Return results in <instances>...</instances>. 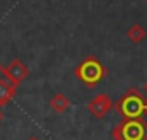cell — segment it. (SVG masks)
Segmentation results:
<instances>
[{"label":"cell","instance_id":"cell-14","mask_svg":"<svg viewBox=\"0 0 147 140\" xmlns=\"http://www.w3.org/2000/svg\"><path fill=\"white\" fill-rule=\"evenodd\" d=\"M144 2H147V0H144Z\"/></svg>","mask_w":147,"mask_h":140},{"label":"cell","instance_id":"cell-2","mask_svg":"<svg viewBox=\"0 0 147 140\" xmlns=\"http://www.w3.org/2000/svg\"><path fill=\"white\" fill-rule=\"evenodd\" d=\"M74 73L77 80H80L86 87H94L106 77V69L99 62V58H96L94 55H89L75 67Z\"/></svg>","mask_w":147,"mask_h":140},{"label":"cell","instance_id":"cell-8","mask_svg":"<svg viewBox=\"0 0 147 140\" xmlns=\"http://www.w3.org/2000/svg\"><path fill=\"white\" fill-rule=\"evenodd\" d=\"M146 36H147V33H146V29L140 26V24H132L130 28H128V31H127V38L134 43V44H139V43H142L144 39H146Z\"/></svg>","mask_w":147,"mask_h":140},{"label":"cell","instance_id":"cell-6","mask_svg":"<svg viewBox=\"0 0 147 140\" xmlns=\"http://www.w3.org/2000/svg\"><path fill=\"white\" fill-rule=\"evenodd\" d=\"M16 87H17V85H14L7 77H3V79L0 80V106L7 104V103L14 98Z\"/></svg>","mask_w":147,"mask_h":140},{"label":"cell","instance_id":"cell-11","mask_svg":"<svg viewBox=\"0 0 147 140\" xmlns=\"http://www.w3.org/2000/svg\"><path fill=\"white\" fill-rule=\"evenodd\" d=\"M142 116H144V120L147 121V108H146V111H144V114H142Z\"/></svg>","mask_w":147,"mask_h":140},{"label":"cell","instance_id":"cell-4","mask_svg":"<svg viewBox=\"0 0 147 140\" xmlns=\"http://www.w3.org/2000/svg\"><path fill=\"white\" fill-rule=\"evenodd\" d=\"M111 108H113V101L110 99L108 94H98V96H96L94 99H91L89 104H87L89 113H91L94 118H99V120H103V118L110 113Z\"/></svg>","mask_w":147,"mask_h":140},{"label":"cell","instance_id":"cell-5","mask_svg":"<svg viewBox=\"0 0 147 140\" xmlns=\"http://www.w3.org/2000/svg\"><path fill=\"white\" fill-rule=\"evenodd\" d=\"M29 73V69L21 62V60H14L9 67L3 69V75L14 84V85H19Z\"/></svg>","mask_w":147,"mask_h":140},{"label":"cell","instance_id":"cell-7","mask_svg":"<svg viewBox=\"0 0 147 140\" xmlns=\"http://www.w3.org/2000/svg\"><path fill=\"white\" fill-rule=\"evenodd\" d=\"M69 106H70L69 98H67L65 94H62V92L55 94V96L51 98V101H50V108H51L55 113H65V111L69 109Z\"/></svg>","mask_w":147,"mask_h":140},{"label":"cell","instance_id":"cell-10","mask_svg":"<svg viewBox=\"0 0 147 140\" xmlns=\"http://www.w3.org/2000/svg\"><path fill=\"white\" fill-rule=\"evenodd\" d=\"M144 94L147 96V80H146V84H144Z\"/></svg>","mask_w":147,"mask_h":140},{"label":"cell","instance_id":"cell-3","mask_svg":"<svg viewBox=\"0 0 147 140\" xmlns=\"http://www.w3.org/2000/svg\"><path fill=\"white\" fill-rule=\"evenodd\" d=\"M113 140H147V121L139 118H123L113 130Z\"/></svg>","mask_w":147,"mask_h":140},{"label":"cell","instance_id":"cell-9","mask_svg":"<svg viewBox=\"0 0 147 140\" xmlns=\"http://www.w3.org/2000/svg\"><path fill=\"white\" fill-rule=\"evenodd\" d=\"M3 77H5V75H3V67H2V65H0V80H2V79H3Z\"/></svg>","mask_w":147,"mask_h":140},{"label":"cell","instance_id":"cell-13","mask_svg":"<svg viewBox=\"0 0 147 140\" xmlns=\"http://www.w3.org/2000/svg\"><path fill=\"white\" fill-rule=\"evenodd\" d=\"M2 118H3V113H2V109H0V121H2Z\"/></svg>","mask_w":147,"mask_h":140},{"label":"cell","instance_id":"cell-12","mask_svg":"<svg viewBox=\"0 0 147 140\" xmlns=\"http://www.w3.org/2000/svg\"><path fill=\"white\" fill-rule=\"evenodd\" d=\"M28 140H39V139H38V137H34V135H31V137H29Z\"/></svg>","mask_w":147,"mask_h":140},{"label":"cell","instance_id":"cell-1","mask_svg":"<svg viewBox=\"0 0 147 140\" xmlns=\"http://www.w3.org/2000/svg\"><path fill=\"white\" fill-rule=\"evenodd\" d=\"M115 111L121 116V118H139L144 114L147 108L146 96L137 89V87H130L125 91V94L113 104Z\"/></svg>","mask_w":147,"mask_h":140}]
</instances>
